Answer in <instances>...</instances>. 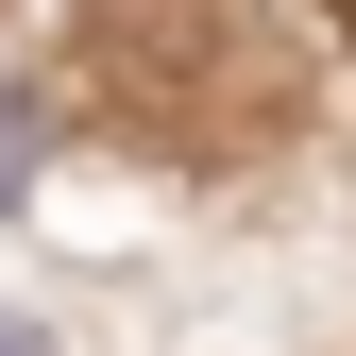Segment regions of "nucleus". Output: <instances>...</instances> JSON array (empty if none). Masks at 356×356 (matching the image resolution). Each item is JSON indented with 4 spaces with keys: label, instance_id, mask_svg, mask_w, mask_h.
Returning a JSON list of instances; mask_svg holds the SVG:
<instances>
[{
    "label": "nucleus",
    "instance_id": "nucleus-1",
    "mask_svg": "<svg viewBox=\"0 0 356 356\" xmlns=\"http://www.w3.org/2000/svg\"><path fill=\"white\" fill-rule=\"evenodd\" d=\"M17 187H34V119L0 102V204H17Z\"/></svg>",
    "mask_w": 356,
    "mask_h": 356
}]
</instances>
